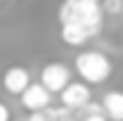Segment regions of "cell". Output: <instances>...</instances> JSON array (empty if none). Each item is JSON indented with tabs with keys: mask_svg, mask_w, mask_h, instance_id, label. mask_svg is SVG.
<instances>
[{
	"mask_svg": "<svg viewBox=\"0 0 123 121\" xmlns=\"http://www.w3.org/2000/svg\"><path fill=\"white\" fill-rule=\"evenodd\" d=\"M59 24L83 26L95 38L104 24V7L99 0H64L59 7Z\"/></svg>",
	"mask_w": 123,
	"mask_h": 121,
	"instance_id": "1",
	"label": "cell"
},
{
	"mask_svg": "<svg viewBox=\"0 0 123 121\" xmlns=\"http://www.w3.org/2000/svg\"><path fill=\"white\" fill-rule=\"evenodd\" d=\"M40 83L45 88H50L52 93H62L71 83V71L62 62H50V64L43 67V71H40Z\"/></svg>",
	"mask_w": 123,
	"mask_h": 121,
	"instance_id": "3",
	"label": "cell"
},
{
	"mask_svg": "<svg viewBox=\"0 0 123 121\" xmlns=\"http://www.w3.org/2000/svg\"><path fill=\"white\" fill-rule=\"evenodd\" d=\"M64 121H74V119H64Z\"/></svg>",
	"mask_w": 123,
	"mask_h": 121,
	"instance_id": "12",
	"label": "cell"
},
{
	"mask_svg": "<svg viewBox=\"0 0 123 121\" xmlns=\"http://www.w3.org/2000/svg\"><path fill=\"white\" fill-rule=\"evenodd\" d=\"M76 71L85 83H104L111 76V60L104 52L85 50L76 57Z\"/></svg>",
	"mask_w": 123,
	"mask_h": 121,
	"instance_id": "2",
	"label": "cell"
},
{
	"mask_svg": "<svg viewBox=\"0 0 123 121\" xmlns=\"http://www.w3.org/2000/svg\"><path fill=\"white\" fill-rule=\"evenodd\" d=\"M2 86L5 90L12 93V95H21L31 86V74L26 67H10L5 76H2Z\"/></svg>",
	"mask_w": 123,
	"mask_h": 121,
	"instance_id": "6",
	"label": "cell"
},
{
	"mask_svg": "<svg viewBox=\"0 0 123 121\" xmlns=\"http://www.w3.org/2000/svg\"><path fill=\"white\" fill-rule=\"evenodd\" d=\"M0 121H10V107L0 102Z\"/></svg>",
	"mask_w": 123,
	"mask_h": 121,
	"instance_id": "11",
	"label": "cell"
},
{
	"mask_svg": "<svg viewBox=\"0 0 123 121\" xmlns=\"http://www.w3.org/2000/svg\"><path fill=\"white\" fill-rule=\"evenodd\" d=\"M50 100H52V90L45 88L43 83H31L29 88L21 93V105L29 112H43V109H47Z\"/></svg>",
	"mask_w": 123,
	"mask_h": 121,
	"instance_id": "4",
	"label": "cell"
},
{
	"mask_svg": "<svg viewBox=\"0 0 123 121\" xmlns=\"http://www.w3.org/2000/svg\"><path fill=\"white\" fill-rule=\"evenodd\" d=\"M62 97V105H66L69 109H83L85 105H90L92 95H90V88H88V83H80V81H76V83H69L64 90L59 93Z\"/></svg>",
	"mask_w": 123,
	"mask_h": 121,
	"instance_id": "5",
	"label": "cell"
},
{
	"mask_svg": "<svg viewBox=\"0 0 123 121\" xmlns=\"http://www.w3.org/2000/svg\"><path fill=\"white\" fill-rule=\"evenodd\" d=\"M29 121H52L50 116H47L45 112H31V116H29Z\"/></svg>",
	"mask_w": 123,
	"mask_h": 121,
	"instance_id": "9",
	"label": "cell"
},
{
	"mask_svg": "<svg viewBox=\"0 0 123 121\" xmlns=\"http://www.w3.org/2000/svg\"><path fill=\"white\" fill-rule=\"evenodd\" d=\"M102 7H104V12H109V14H116V12H121L123 2H121V0H104Z\"/></svg>",
	"mask_w": 123,
	"mask_h": 121,
	"instance_id": "8",
	"label": "cell"
},
{
	"mask_svg": "<svg viewBox=\"0 0 123 121\" xmlns=\"http://www.w3.org/2000/svg\"><path fill=\"white\" fill-rule=\"evenodd\" d=\"M102 107L111 121H123V90H109L102 97Z\"/></svg>",
	"mask_w": 123,
	"mask_h": 121,
	"instance_id": "7",
	"label": "cell"
},
{
	"mask_svg": "<svg viewBox=\"0 0 123 121\" xmlns=\"http://www.w3.org/2000/svg\"><path fill=\"white\" fill-rule=\"evenodd\" d=\"M83 121H111V119L102 112V114H85V119H83Z\"/></svg>",
	"mask_w": 123,
	"mask_h": 121,
	"instance_id": "10",
	"label": "cell"
}]
</instances>
